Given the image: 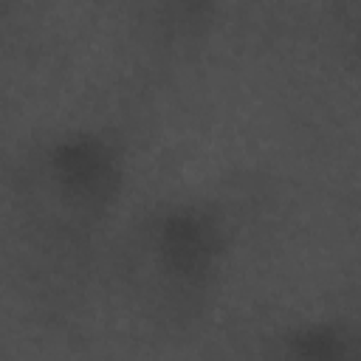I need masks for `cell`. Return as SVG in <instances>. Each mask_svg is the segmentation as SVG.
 <instances>
[{
  "mask_svg": "<svg viewBox=\"0 0 361 361\" xmlns=\"http://www.w3.org/2000/svg\"><path fill=\"white\" fill-rule=\"evenodd\" d=\"M228 251L223 217L203 203H166L138 231L147 279L180 307L197 305L217 285Z\"/></svg>",
  "mask_w": 361,
  "mask_h": 361,
  "instance_id": "1",
  "label": "cell"
},
{
  "mask_svg": "<svg viewBox=\"0 0 361 361\" xmlns=\"http://www.w3.org/2000/svg\"><path fill=\"white\" fill-rule=\"evenodd\" d=\"M124 178L121 147L96 130H68L48 138L31 166L39 195L68 226L107 220L124 192Z\"/></svg>",
  "mask_w": 361,
  "mask_h": 361,
  "instance_id": "2",
  "label": "cell"
},
{
  "mask_svg": "<svg viewBox=\"0 0 361 361\" xmlns=\"http://www.w3.org/2000/svg\"><path fill=\"white\" fill-rule=\"evenodd\" d=\"M279 361H361V333L341 319H310L282 333Z\"/></svg>",
  "mask_w": 361,
  "mask_h": 361,
  "instance_id": "3",
  "label": "cell"
},
{
  "mask_svg": "<svg viewBox=\"0 0 361 361\" xmlns=\"http://www.w3.org/2000/svg\"><path fill=\"white\" fill-rule=\"evenodd\" d=\"M350 11L355 14L353 20H347V23H350V34H353V42L361 45V6H353Z\"/></svg>",
  "mask_w": 361,
  "mask_h": 361,
  "instance_id": "4",
  "label": "cell"
}]
</instances>
